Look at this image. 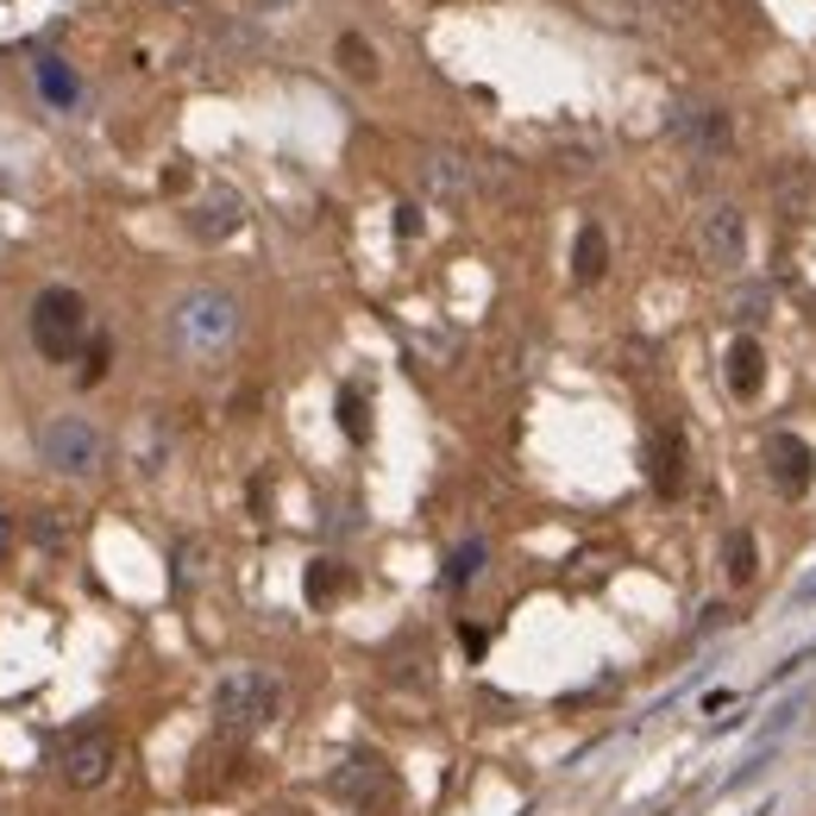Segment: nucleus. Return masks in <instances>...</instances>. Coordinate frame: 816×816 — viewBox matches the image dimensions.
<instances>
[{
    "mask_svg": "<svg viewBox=\"0 0 816 816\" xmlns=\"http://www.w3.org/2000/svg\"><path fill=\"white\" fill-rule=\"evenodd\" d=\"M283 716V679L264 672V666H233L227 679L215 684V722L233 729V735H258Z\"/></svg>",
    "mask_w": 816,
    "mask_h": 816,
    "instance_id": "nucleus-1",
    "label": "nucleus"
},
{
    "mask_svg": "<svg viewBox=\"0 0 816 816\" xmlns=\"http://www.w3.org/2000/svg\"><path fill=\"white\" fill-rule=\"evenodd\" d=\"M170 333L189 358H220L239 339V302L220 290H189L170 314Z\"/></svg>",
    "mask_w": 816,
    "mask_h": 816,
    "instance_id": "nucleus-2",
    "label": "nucleus"
},
{
    "mask_svg": "<svg viewBox=\"0 0 816 816\" xmlns=\"http://www.w3.org/2000/svg\"><path fill=\"white\" fill-rule=\"evenodd\" d=\"M88 339V308H82L76 290H44L32 302V346L51 358V365H70Z\"/></svg>",
    "mask_w": 816,
    "mask_h": 816,
    "instance_id": "nucleus-3",
    "label": "nucleus"
},
{
    "mask_svg": "<svg viewBox=\"0 0 816 816\" xmlns=\"http://www.w3.org/2000/svg\"><path fill=\"white\" fill-rule=\"evenodd\" d=\"M39 452L44 465L63 471V478H95L101 459H107V440H101L95 421H82V415H51L39 433Z\"/></svg>",
    "mask_w": 816,
    "mask_h": 816,
    "instance_id": "nucleus-4",
    "label": "nucleus"
},
{
    "mask_svg": "<svg viewBox=\"0 0 816 816\" xmlns=\"http://www.w3.org/2000/svg\"><path fill=\"white\" fill-rule=\"evenodd\" d=\"M119 766V741L107 735V729H82V735L63 741V754H57V773L63 785H76V792H95V785H107Z\"/></svg>",
    "mask_w": 816,
    "mask_h": 816,
    "instance_id": "nucleus-5",
    "label": "nucleus"
},
{
    "mask_svg": "<svg viewBox=\"0 0 816 816\" xmlns=\"http://www.w3.org/2000/svg\"><path fill=\"white\" fill-rule=\"evenodd\" d=\"M698 252L710 271H735L741 258H747V215H741L735 201H716L698 220Z\"/></svg>",
    "mask_w": 816,
    "mask_h": 816,
    "instance_id": "nucleus-6",
    "label": "nucleus"
},
{
    "mask_svg": "<svg viewBox=\"0 0 816 816\" xmlns=\"http://www.w3.org/2000/svg\"><path fill=\"white\" fill-rule=\"evenodd\" d=\"M672 138L698 157H722L735 145V119L722 107H710V101H684V107H672Z\"/></svg>",
    "mask_w": 816,
    "mask_h": 816,
    "instance_id": "nucleus-7",
    "label": "nucleus"
},
{
    "mask_svg": "<svg viewBox=\"0 0 816 816\" xmlns=\"http://www.w3.org/2000/svg\"><path fill=\"white\" fill-rule=\"evenodd\" d=\"M766 478H773L785 496H804L810 478H816V452L804 447L797 433H773V440H766Z\"/></svg>",
    "mask_w": 816,
    "mask_h": 816,
    "instance_id": "nucleus-8",
    "label": "nucleus"
},
{
    "mask_svg": "<svg viewBox=\"0 0 816 816\" xmlns=\"http://www.w3.org/2000/svg\"><path fill=\"white\" fill-rule=\"evenodd\" d=\"M684 465H691L684 433L679 428H653V440H647V478H653L660 496H679L684 490Z\"/></svg>",
    "mask_w": 816,
    "mask_h": 816,
    "instance_id": "nucleus-9",
    "label": "nucleus"
},
{
    "mask_svg": "<svg viewBox=\"0 0 816 816\" xmlns=\"http://www.w3.org/2000/svg\"><path fill=\"white\" fill-rule=\"evenodd\" d=\"M722 377H729V389H735L741 402H747V396H760V384H766V352H760L754 339H735V346H729V358H722Z\"/></svg>",
    "mask_w": 816,
    "mask_h": 816,
    "instance_id": "nucleus-10",
    "label": "nucleus"
},
{
    "mask_svg": "<svg viewBox=\"0 0 816 816\" xmlns=\"http://www.w3.org/2000/svg\"><path fill=\"white\" fill-rule=\"evenodd\" d=\"M421 182H428L440 201H459V195H471V164L459 151H433L428 164H421Z\"/></svg>",
    "mask_w": 816,
    "mask_h": 816,
    "instance_id": "nucleus-11",
    "label": "nucleus"
},
{
    "mask_svg": "<svg viewBox=\"0 0 816 816\" xmlns=\"http://www.w3.org/2000/svg\"><path fill=\"white\" fill-rule=\"evenodd\" d=\"M603 271H609V239H603V227H584L578 245H572V276H578V283H597Z\"/></svg>",
    "mask_w": 816,
    "mask_h": 816,
    "instance_id": "nucleus-12",
    "label": "nucleus"
},
{
    "mask_svg": "<svg viewBox=\"0 0 816 816\" xmlns=\"http://www.w3.org/2000/svg\"><path fill=\"white\" fill-rule=\"evenodd\" d=\"M239 215H245V208H239V195H215V201L195 215V233H201V239H227L239 227Z\"/></svg>",
    "mask_w": 816,
    "mask_h": 816,
    "instance_id": "nucleus-13",
    "label": "nucleus"
},
{
    "mask_svg": "<svg viewBox=\"0 0 816 816\" xmlns=\"http://www.w3.org/2000/svg\"><path fill=\"white\" fill-rule=\"evenodd\" d=\"M339 590H346V572L333 559H314L308 565V603H327V597H339Z\"/></svg>",
    "mask_w": 816,
    "mask_h": 816,
    "instance_id": "nucleus-14",
    "label": "nucleus"
},
{
    "mask_svg": "<svg viewBox=\"0 0 816 816\" xmlns=\"http://www.w3.org/2000/svg\"><path fill=\"white\" fill-rule=\"evenodd\" d=\"M760 572V559H754V534L741 527V534H729V578L735 584H747Z\"/></svg>",
    "mask_w": 816,
    "mask_h": 816,
    "instance_id": "nucleus-15",
    "label": "nucleus"
},
{
    "mask_svg": "<svg viewBox=\"0 0 816 816\" xmlns=\"http://www.w3.org/2000/svg\"><path fill=\"white\" fill-rule=\"evenodd\" d=\"M339 63H346V76H370V70H377V57H370V44L358 39V32L339 39Z\"/></svg>",
    "mask_w": 816,
    "mask_h": 816,
    "instance_id": "nucleus-16",
    "label": "nucleus"
},
{
    "mask_svg": "<svg viewBox=\"0 0 816 816\" xmlns=\"http://www.w3.org/2000/svg\"><path fill=\"white\" fill-rule=\"evenodd\" d=\"M339 428H346L352 440H365V433H370V421H365V396H358V389H339Z\"/></svg>",
    "mask_w": 816,
    "mask_h": 816,
    "instance_id": "nucleus-17",
    "label": "nucleus"
},
{
    "mask_svg": "<svg viewBox=\"0 0 816 816\" xmlns=\"http://www.w3.org/2000/svg\"><path fill=\"white\" fill-rule=\"evenodd\" d=\"M39 82H44V95H51V101H76V76H63L57 57L39 63Z\"/></svg>",
    "mask_w": 816,
    "mask_h": 816,
    "instance_id": "nucleus-18",
    "label": "nucleus"
},
{
    "mask_svg": "<svg viewBox=\"0 0 816 816\" xmlns=\"http://www.w3.org/2000/svg\"><path fill=\"white\" fill-rule=\"evenodd\" d=\"M478 565H484V546H478V541H465L459 553H452V572H447V584H465L471 572H478Z\"/></svg>",
    "mask_w": 816,
    "mask_h": 816,
    "instance_id": "nucleus-19",
    "label": "nucleus"
},
{
    "mask_svg": "<svg viewBox=\"0 0 816 816\" xmlns=\"http://www.w3.org/2000/svg\"><path fill=\"white\" fill-rule=\"evenodd\" d=\"M101 370H107V339L88 346V365H82V384H101Z\"/></svg>",
    "mask_w": 816,
    "mask_h": 816,
    "instance_id": "nucleus-20",
    "label": "nucleus"
}]
</instances>
